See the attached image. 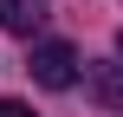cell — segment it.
<instances>
[{
    "mask_svg": "<svg viewBox=\"0 0 123 117\" xmlns=\"http://www.w3.org/2000/svg\"><path fill=\"white\" fill-rule=\"evenodd\" d=\"M32 78H39L45 91H65V85H78V52H71L65 39H45V46H32Z\"/></svg>",
    "mask_w": 123,
    "mask_h": 117,
    "instance_id": "cell-1",
    "label": "cell"
},
{
    "mask_svg": "<svg viewBox=\"0 0 123 117\" xmlns=\"http://www.w3.org/2000/svg\"><path fill=\"white\" fill-rule=\"evenodd\" d=\"M45 20V0H0V26L6 33H39Z\"/></svg>",
    "mask_w": 123,
    "mask_h": 117,
    "instance_id": "cell-2",
    "label": "cell"
},
{
    "mask_svg": "<svg viewBox=\"0 0 123 117\" xmlns=\"http://www.w3.org/2000/svg\"><path fill=\"white\" fill-rule=\"evenodd\" d=\"M91 85H97V98H123V72H117V65H110V72H97Z\"/></svg>",
    "mask_w": 123,
    "mask_h": 117,
    "instance_id": "cell-3",
    "label": "cell"
},
{
    "mask_svg": "<svg viewBox=\"0 0 123 117\" xmlns=\"http://www.w3.org/2000/svg\"><path fill=\"white\" fill-rule=\"evenodd\" d=\"M0 117H32V111H26L19 98H0Z\"/></svg>",
    "mask_w": 123,
    "mask_h": 117,
    "instance_id": "cell-4",
    "label": "cell"
},
{
    "mask_svg": "<svg viewBox=\"0 0 123 117\" xmlns=\"http://www.w3.org/2000/svg\"><path fill=\"white\" fill-rule=\"evenodd\" d=\"M117 52H123V33H117Z\"/></svg>",
    "mask_w": 123,
    "mask_h": 117,
    "instance_id": "cell-5",
    "label": "cell"
}]
</instances>
